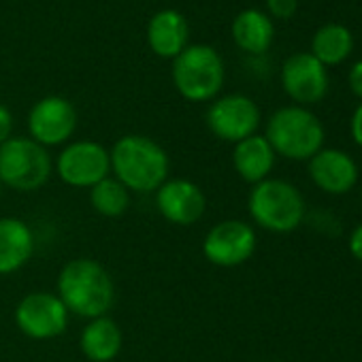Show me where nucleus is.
Instances as JSON below:
<instances>
[{"instance_id": "nucleus-1", "label": "nucleus", "mask_w": 362, "mask_h": 362, "mask_svg": "<svg viewBox=\"0 0 362 362\" xmlns=\"http://www.w3.org/2000/svg\"><path fill=\"white\" fill-rule=\"evenodd\" d=\"M109 156L111 173L128 192L151 194L168 179V153L149 136L126 134L113 143Z\"/></svg>"}, {"instance_id": "nucleus-22", "label": "nucleus", "mask_w": 362, "mask_h": 362, "mask_svg": "<svg viewBox=\"0 0 362 362\" xmlns=\"http://www.w3.org/2000/svg\"><path fill=\"white\" fill-rule=\"evenodd\" d=\"M267 9L277 20H290L298 9V0H267Z\"/></svg>"}, {"instance_id": "nucleus-20", "label": "nucleus", "mask_w": 362, "mask_h": 362, "mask_svg": "<svg viewBox=\"0 0 362 362\" xmlns=\"http://www.w3.org/2000/svg\"><path fill=\"white\" fill-rule=\"evenodd\" d=\"M354 49V37L349 28L343 24H324L317 28V33L311 39V56L317 58L324 66H334L341 64L349 58Z\"/></svg>"}, {"instance_id": "nucleus-23", "label": "nucleus", "mask_w": 362, "mask_h": 362, "mask_svg": "<svg viewBox=\"0 0 362 362\" xmlns=\"http://www.w3.org/2000/svg\"><path fill=\"white\" fill-rule=\"evenodd\" d=\"M11 132H13V115L5 105H0V145L11 139Z\"/></svg>"}, {"instance_id": "nucleus-12", "label": "nucleus", "mask_w": 362, "mask_h": 362, "mask_svg": "<svg viewBox=\"0 0 362 362\" xmlns=\"http://www.w3.org/2000/svg\"><path fill=\"white\" fill-rule=\"evenodd\" d=\"M156 207L175 226H194L207 211V197L194 181L175 177L166 179L156 190Z\"/></svg>"}, {"instance_id": "nucleus-19", "label": "nucleus", "mask_w": 362, "mask_h": 362, "mask_svg": "<svg viewBox=\"0 0 362 362\" xmlns=\"http://www.w3.org/2000/svg\"><path fill=\"white\" fill-rule=\"evenodd\" d=\"M273 39H275L273 20L258 9H245L233 22V41L245 54L252 56L267 54Z\"/></svg>"}, {"instance_id": "nucleus-26", "label": "nucleus", "mask_w": 362, "mask_h": 362, "mask_svg": "<svg viewBox=\"0 0 362 362\" xmlns=\"http://www.w3.org/2000/svg\"><path fill=\"white\" fill-rule=\"evenodd\" d=\"M347 247H349L351 256H354L358 262H362V224H358V226L351 230Z\"/></svg>"}, {"instance_id": "nucleus-8", "label": "nucleus", "mask_w": 362, "mask_h": 362, "mask_svg": "<svg viewBox=\"0 0 362 362\" xmlns=\"http://www.w3.org/2000/svg\"><path fill=\"white\" fill-rule=\"evenodd\" d=\"M207 128L214 136L226 143H239L252 134H258L260 107L245 94H228L216 98L207 109Z\"/></svg>"}, {"instance_id": "nucleus-14", "label": "nucleus", "mask_w": 362, "mask_h": 362, "mask_svg": "<svg viewBox=\"0 0 362 362\" xmlns=\"http://www.w3.org/2000/svg\"><path fill=\"white\" fill-rule=\"evenodd\" d=\"M309 177L313 184L332 197L347 194L358 181V164L343 149H320L309 160Z\"/></svg>"}, {"instance_id": "nucleus-17", "label": "nucleus", "mask_w": 362, "mask_h": 362, "mask_svg": "<svg viewBox=\"0 0 362 362\" xmlns=\"http://www.w3.org/2000/svg\"><path fill=\"white\" fill-rule=\"evenodd\" d=\"M275 158L277 156L271 143L262 134H252L235 143V149H233V166L237 175L252 186L269 179L275 166Z\"/></svg>"}, {"instance_id": "nucleus-3", "label": "nucleus", "mask_w": 362, "mask_h": 362, "mask_svg": "<svg viewBox=\"0 0 362 362\" xmlns=\"http://www.w3.org/2000/svg\"><path fill=\"white\" fill-rule=\"evenodd\" d=\"M264 139L271 143L275 156L288 160H311L324 147V126L307 107L290 105L277 109L267 122Z\"/></svg>"}, {"instance_id": "nucleus-7", "label": "nucleus", "mask_w": 362, "mask_h": 362, "mask_svg": "<svg viewBox=\"0 0 362 362\" xmlns=\"http://www.w3.org/2000/svg\"><path fill=\"white\" fill-rule=\"evenodd\" d=\"M56 173L66 186L90 190L111 173L109 149L90 139L73 141L60 151L56 160Z\"/></svg>"}, {"instance_id": "nucleus-2", "label": "nucleus", "mask_w": 362, "mask_h": 362, "mask_svg": "<svg viewBox=\"0 0 362 362\" xmlns=\"http://www.w3.org/2000/svg\"><path fill=\"white\" fill-rule=\"evenodd\" d=\"M58 298L73 315L86 320L103 317L115 303V284L100 262L73 258L58 275Z\"/></svg>"}, {"instance_id": "nucleus-25", "label": "nucleus", "mask_w": 362, "mask_h": 362, "mask_svg": "<svg viewBox=\"0 0 362 362\" xmlns=\"http://www.w3.org/2000/svg\"><path fill=\"white\" fill-rule=\"evenodd\" d=\"M349 130H351V139L356 141V145L362 147V100H360V105L356 107V111L351 113Z\"/></svg>"}, {"instance_id": "nucleus-21", "label": "nucleus", "mask_w": 362, "mask_h": 362, "mask_svg": "<svg viewBox=\"0 0 362 362\" xmlns=\"http://www.w3.org/2000/svg\"><path fill=\"white\" fill-rule=\"evenodd\" d=\"M90 203L96 214L103 218H119L130 207V192L119 184L115 177H107L94 188H90Z\"/></svg>"}, {"instance_id": "nucleus-27", "label": "nucleus", "mask_w": 362, "mask_h": 362, "mask_svg": "<svg viewBox=\"0 0 362 362\" xmlns=\"http://www.w3.org/2000/svg\"><path fill=\"white\" fill-rule=\"evenodd\" d=\"M0 199H3V181H0Z\"/></svg>"}, {"instance_id": "nucleus-4", "label": "nucleus", "mask_w": 362, "mask_h": 362, "mask_svg": "<svg viewBox=\"0 0 362 362\" xmlns=\"http://www.w3.org/2000/svg\"><path fill=\"white\" fill-rule=\"evenodd\" d=\"M247 209L260 228L277 235L296 230L305 220V199L296 186L284 179H264L247 199Z\"/></svg>"}, {"instance_id": "nucleus-24", "label": "nucleus", "mask_w": 362, "mask_h": 362, "mask_svg": "<svg viewBox=\"0 0 362 362\" xmlns=\"http://www.w3.org/2000/svg\"><path fill=\"white\" fill-rule=\"evenodd\" d=\"M347 83H349V90L362 100V60L351 66V71L347 75Z\"/></svg>"}, {"instance_id": "nucleus-9", "label": "nucleus", "mask_w": 362, "mask_h": 362, "mask_svg": "<svg viewBox=\"0 0 362 362\" xmlns=\"http://www.w3.org/2000/svg\"><path fill=\"white\" fill-rule=\"evenodd\" d=\"M69 311L64 303L54 292H30L16 307V324L18 328L35 339L47 341L60 337L69 326Z\"/></svg>"}, {"instance_id": "nucleus-16", "label": "nucleus", "mask_w": 362, "mask_h": 362, "mask_svg": "<svg viewBox=\"0 0 362 362\" xmlns=\"http://www.w3.org/2000/svg\"><path fill=\"white\" fill-rule=\"evenodd\" d=\"M37 247L33 228L20 218H0V275H11L28 264Z\"/></svg>"}, {"instance_id": "nucleus-6", "label": "nucleus", "mask_w": 362, "mask_h": 362, "mask_svg": "<svg viewBox=\"0 0 362 362\" xmlns=\"http://www.w3.org/2000/svg\"><path fill=\"white\" fill-rule=\"evenodd\" d=\"M54 173L47 147L30 136H11L0 145V181L18 192L41 190Z\"/></svg>"}, {"instance_id": "nucleus-13", "label": "nucleus", "mask_w": 362, "mask_h": 362, "mask_svg": "<svg viewBox=\"0 0 362 362\" xmlns=\"http://www.w3.org/2000/svg\"><path fill=\"white\" fill-rule=\"evenodd\" d=\"M284 92L298 105H315L328 92V73L326 66L313 58L309 52L292 54L281 69Z\"/></svg>"}, {"instance_id": "nucleus-5", "label": "nucleus", "mask_w": 362, "mask_h": 362, "mask_svg": "<svg viewBox=\"0 0 362 362\" xmlns=\"http://www.w3.org/2000/svg\"><path fill=\"white\" fill-rule=\"evenodd\" d=\"M224 60L209 45H188L173 60V83L190 103L216 100L224 88Z\"/></svg>"}, {"instance_id": "nucleus-11", "label": "nucleus", "mask_w": 362, "mask_h": 362, "mask_svg": "<svg viewBox=\"0 0 362 362\" xmlns=\"http://www.w3.org/2000/svg\"><path fill=\"white\" fill-rule=\"evenodd\" d=\"M77 128V111L64 96H45L28 113L30 139L43 147L66 145Z\"/></svg>"}, {"instance_id": "nucleus-10", "label": "nucleus", "mask_w": 362, "mask_h": 362, "mask_svg": "<svg viewBox=\"0 0 362 362\" xmlns=\"http://www.w3.org/2000/svg\"><path fill=\"white\" fill-rule=\"evenodd\" d=\"M258 239L252 224L243 220H224L218 222L203 241V256L207 262L233 269L245 264L256 252Z\"/></svg>"}, {"instance_id": "nucleus-18", "label": "nucleus", "mask_w": 362, "mask_h": 362, "mask_svg": "<svg viewBox=\"0 0 362 362\" xmlns=\"http://www.w3.org/2000/svg\"><path fill=\"white\" fill-rule=\"evenodd\" d=\"M124 345V332L109 315L94 317L81 330L79 347L90 362H111L119 356Z\"/></svg>"}, {"instance_id": "nucleus-15", "label": "nucleus", "mask_w": 362, "mask_h": 362, "mask_svg": "<svg viewBox=\"0 0 362 362\" xmlns=\"http://www.w3.org/2000/svg\"><path fill=\"white\" fill-rule=\"evenodd\" d=\"M147 45L160 56L175 60L190 45V24L175 9L158 11L147 24Z\"/></svg>"}]
</instances>
